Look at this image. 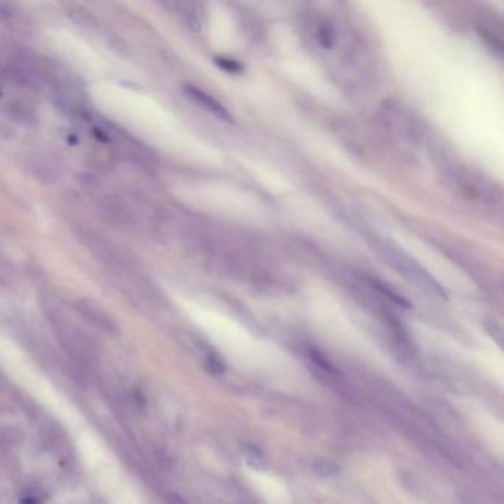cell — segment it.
Wrapping results in <instances>:
<instances>
[{
  "instance_id": "cell-7",
  "label": "cell",
  "mask_w": 504,
  "mask_h": 504,
  "mask_svg": "<svg viewBox=\"0 0 504 504\" xmlns=\"http://www.w3.org/2000/svg\"><path fill=\"white\" fill-rule=\"evenodd\" d=\"M244 458L253 469H264L265 467L264 454H262L260 451L253 445H246L244 447Z\"/></svg>"
},
{
  "instance_id": "cell-3",
  "label": "cell",
  "mask_w": 504,
  "mask_h": 504,
  "mask_svg": "<svg viewBox=\"0 0 504 504\" xmlns=\"http://www.w3.org/2000/svg\"><path fill=\"white\" fill-rule=\"evenodd\" d=\"M26 169L35 180L45 184H52L59 176V167L57 162L50 155L41 153H33L27 157Z\"/></svg>"
},
{
  "instance_id": "cell-11",
  "label": "cell",
  "mask_w": 504,
  "mask_h": 504,
  "mask_svg": "<svg viewBox=\"0 0 504 504\" xmlns=\"http://www.w3.org/2000/svg\"><path fill=\"white\" fill-rule=\"evenodd\" d=\"M5 278H8V265L3 258L0 256V281H3Z\"/></svg>"
},
{
  "instance_id": "cell-4",
  "label": "cell",
  "mask_w": 504,
  "mask_h": 504,
  "mask_svg": "<svg viewBox=\"0 0 504 504\" xmlns=\"http://www.w3.org/2000/svg\"><path fill=\"white\" fill-rule=\"evenodd\" d=\"M75 309L86 321H89L90 324H93L95 327H98L104 331L111 333V331L117 330V327H115V324L111 320L110 315L105 312L101 307H98L95 302H92L89 299H79L75 302Z\"/></svg>"
},
{
  "instance_id": "cell-2",
  "label": "cell",
  "mask_w": 504,
  "mask_h": 504,
  "mask_svg": "<svg viewBox=\"0 0 504 504\" xmlns=\"http://www.w3.org/2000/svg\"><path fill=\"white\" fill-rule=\"evenodd\" d=\"M99 216L114 228L133 229L138 225V219L132 207L117 195H104L98 202Z\"/></svg>"
},
{
  "instance_id": "cell-1",
  "label": "cell",
  "mask_w": 504,
  "mask_h": 504,
  "mask_svg": "<svg viewBox=\"0 0 504 504\" xmlns=\"http://www.w3.org/2000/svg\"><path fill=\"white\" fill-rule=\"evenodd\" d=\"M373 247L386 259L385 262H387L396 271H400L407 280L414 282L416 286L422 287L423 290L430 293V295L438 296L440 299H447V291L439 286V282L434 277H430L417 262L403 253L401 250L386 243H376L373 244Z\"/></svg>"
},
{
  "instance_id": "cell-12",
  "label": "cell",
  "mask_w": 504,
  "mask_h": 504,
  "mask_svg": "<svg viewBox=\"0 0 504 504\" xmlns=\"http://www.w3.org/2000/svg\"><path fill=\"white\" fill-rule=\"evenodd\" d=\"M18 504H40V503L33 497H26V498H21Z\"/></svg>"
},
{
  "instance_id": "cell-5",
  "label": "cell",
  "mask_w": 504,
  "mask_h": 504,
  "mask_svg": "<svg viewBox=\"0 0 504 504\" xmlns=\"http://www.w3.org/2000/svg\"><path fill=\"white\" fill-rule=\"evenodd\" d=\"M185 92H186V95L190 97L194 102L200 104L203 108H206L207 111H210L213 115H216L217 119L225 120L228 123L233 122V117H231V114L226 111V108L224 107V105L220 102H217L215 98L207 95V93L203 92L202 89L194 88V86H186Z\"/></svg>"
},
{
  "instance_id": "cell-6",
  "label": "cell",
  "mask_w": 504,
  "mask_h": 504,
  "mask_svg": "<svg viewBox=\"0 0 504 504\" xmlns=\"http://www.w3.org/2000/svg\"><path fill=\"white\" fill-rule=\"evenodd\" d=\"M8 110L10 113L12 117H15L17 120H21L24 123H35L37 115L35 113V110L30 107V105L24 104V102H10L8 105Z\"/></svg>"
},
{
  "instance_id": "cell-8",
  "label": "cell",
  "mask_w": 504,
  "mask_h": 504,
  "mask_svg": "<svg viewBox=\"0 0 504 504\" xmlns=\"http://www.w3.org/2000/svg\"><path fill=\"white\" fill-rule=\"evenodd\" d=\"M338 466H336L333 461H327V460H318L313 463V472L318 474L320 476L324 478H331L336 474H338Z\"/></svg>"
},
{
  "instance_id": "cell-10",
  "label": "cell",
  "mask_w": 504,
  "mask_h": 504,
  "mask_svg": "<svg viewBox=\"0 0 504 504\" xmlns=\"http://www.w3.org/2000/svg\"><path fill=\"white\" fill-rule=\"evenodd\" d=\"M207 369H209L210 371H212V373H215V374H219L220 371L224 370V367L220 365L217 361H215V360H209V362H207Z\"/></svg>"
},
{
  "instance_id": "cell-9",
  "label": "cell",
  "mask_w": 504,
  "mask_h": 504,
  "mask_svg": "<svg viewBox=\"0 0 504 504\" xmlns=\"http://www.w3.org/2000/svg\"><path fill=\"white\" fill-rule=\"evenodd\" d=\"M216 64L225 70L226 72H234V75H240L241 71H243V66L240 64L238 61L235 59H231V58H224V57H219L215 59Z\"/></svg>"
}]
</instances>
